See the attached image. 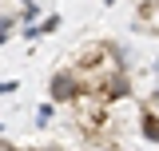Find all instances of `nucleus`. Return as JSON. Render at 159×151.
I'll use <instances>...</instances> for the list:
<instances>
[{
  "label": "nucleus",
  "mask_w": 159,
  "mask_h": 151,
  "mask_svg": "<svg viewBox=\"0 0 159 151\" xmlns=\"http://www.w3.org/2000/svg\"><path fill=\"white\" fill-rule=\"evenodd\" d=\"M139 16H143V24H147L151 32H159V4H151V8H143Z\"/></svg>",
  "instance_id": "nucleus-4"
},
{
  "label": "nucleus",
  "mask_w": 159,
  "mask_h": 151,
  "mask_svg": "<svg viewBox=\"0 0 159 151\" xmlns=\"http://www.w3.org/2000/svg\"><path fill=\"white\" fill-rule=\"evenodd\" d=\"M99 95H103L107 103H116V99H127V95H131V80H127V72H111L103 84H99Z\"/></svg>",
  "instance_id": "nucleus-2"
},
{
  "label": "nucleus",
  "mask_w": 159,
  "mask_h": 151,
  "mask_svg": "<svg viewBox=\"0 0 159 151\" xmlns=\"http://www.w3.org/2000/svg\"><path fill=\"white\" fill-rule=\"evenodd\" d=\"M139 127H143V135H147L151 143H159V112L143 108V115H139Z\"/></svg>",
  "instance_id": "nucleus-3"
},
{
  "label": "nucleus",
  "mask_w": 159,
  "mask_h": 151,
  "mask_svg": "<svg viewBox=\"0 0 159 151\" xmlns=\"http://www.w3.org/2000/svg\"><path fill=\"white\" fill-rule=\"evenodd\" d=\"M0 151H16V147H12V143H8V139H0Z\"/></svg>",
  "instance_id": "nucleus-5"
},
{
  "label": "nucleus",
  "mask_w": 159,
  "mask_h": 151,
  "mask_svg": "<svg viewBox=\"0 0 159 151\" xmlns=\"http://www.w3.org/2000/svg\"><path fill=\"white\" fill-rule=\"evenodd\" d=\"M4 32H8V20H0V40H4Z\"/></svg>",
  "instance_id": "nucleus-6"
},
{
  "label": "nucleus",
  "mask_w": 159,
  "mask_h": 151,
  "mask_svg": "<svg viewBox=\"0 0 159 151\" xmlns=\"http://www.w3.org/2000/svg\"><path fill=\"white\" fill-rule=\"evenodd\" d=\"M48 95H52V99H64V103H80V99H84L80 72H72V68H60V72L52 76V84H48Z\"/></svg>",
  "instance_id": "nucleus-1"
}]
</instances>
